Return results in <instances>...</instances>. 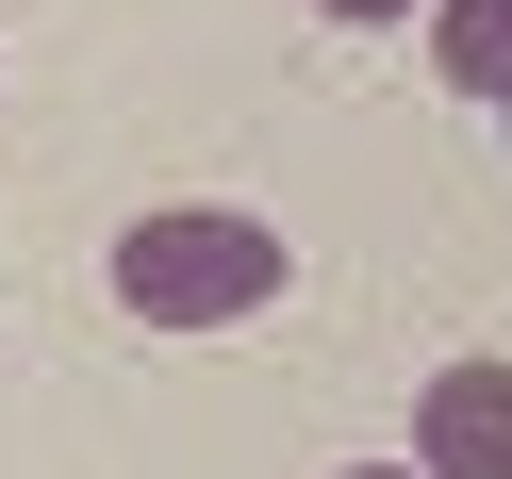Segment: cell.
<instances>
[{
    "label": "cell",
    "instance_id": "obj_1",
    "mask_svg": "<svg viewBox=\"0 0 512 479\" xmlns=\"http://www.w3.org/2000/svg\"><path fill=\"white\" fill-rule=\"evenodd\" d=\"M265 298H281V232L232 215V199H182V215L116 232V314H149V331H232Z\"/></svg>",
    "mask_w": 512,
    "mask_h": 479
},
{
    "label": "cell",
    "instance_id": "obj_2",
    "mask_svg": "<svg viewBox=\"0 0 512 479\" xmlns=\"http://www.w3.org/2000/svg\"><path fill=\"white\" fill-rule=\"evenodd\" d=\"M413 479H512V364L496 347H463L413 397Z\"/></svg>",
    "mask_w": 512,
    "mask_h": 479
},
{
    "label": "cell",
    "instance_id": "obj_3",
    "mask_svg": "<svg viewBox=\"0 0 512 479\" xmlns=\"http://www.w3.org/2000/svg\"><path fill=\"white\" fill-rule=\"evenodd\" d=\"M430 67L446 100H512V0H430Z\"/></svg>",
    "mask_w": 512,
    "mask_h": 479
},
{
    "label": "cell",
    "instance_id": "obj_4",
    "mask_svg": "<svg viewBox=\"0 0 512 479\" xmlns=\"http://www.w3.org/2000/svg\"><path fill=\"white\" fill-rule=\"evenodd\" d=\"M314 17H347V34H380V17H430V0H314Z\"/></svg>",
    "mask_w": 512,
    "mask_h": 479
},
{
    "label": "cell",
    "instance_id": "obj_5",
    "mask_svg": "<svg viewBox=\"0 0 512 479\" xmlns=\"http://www.w3.org/2000/svg\"><path fill=\"white\" fill-rule=\"evenodd\" d=\"M331 479H413V446H397V463H331Z\"/></svg>",
    "mask_w": 512,
    "mask_h": 479
}]
</instances>
